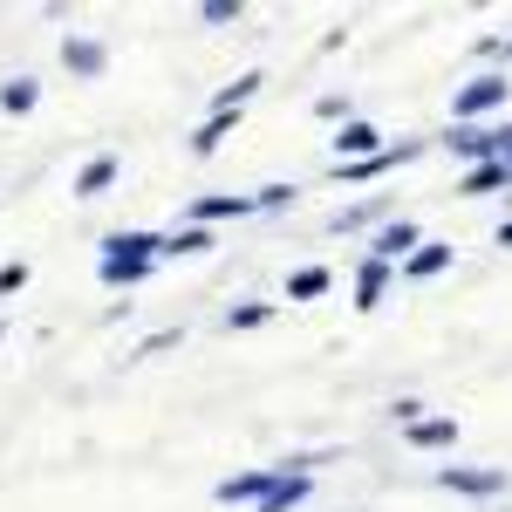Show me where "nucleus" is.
Here are the masks:
<instances>
[{"instance_id":"17","label":"nucleus","mask_w":512,"mask_h":512,"mask_svg":"<svg viewBox=\"0 0 512 512\" xmlns=\"http://www.w3.org/2000/svg\"><path fill=\"white\" fill-rule=\"evenodd\" d=\"M308 492H315V478L287 472V478H280V485H274V492H267V499H260V506H253V512H294V506H301V499H308Z\"/></svg>"},{"instance_id":"16","label":"nucleus","mask_w":512,"mask_h":512,"mask_svg":"<svg viewBox=\"0 0 512 512\" xmlns=\"http://www.w3.org/2000/svg\"><path fill=\"white\" fill-rule=\"evenodd\" d=\"M151 274H158L151 260H96V280L103 287H144Z\"/></svg>"},{"instance_id":"9","label":"nucleus","mask_w":512,"mask_h":512,"mask_svg":"<svg viewBox=\"0 0 512 512\" xmlns=\"http://www.w3.org/2000/svg\"><path fill=\"white\" fill-rule=\"evenodd\" d=\"M390 280H396V267H383V260H362V267H355V308H362V315H369V308H383Z\"/></svg>"},{"instance_id":"26","label":"nucleus","mask_w":512,"mask_h":512,"mask_svg":"<svg viewBox=\"0 0 512 512\" xmlns=\"http://www.w3.org/2000/svg\"><path fill=\"white\" fill-rule=\"evenodd\" d=\"M21 287H28V267H21V260H7V267H0V294H21Z\"/></svg>"},{"instance_id":"11","label":"nucleus","mask_w":512,"mask_h":512,"mask_svg":"<svg viewBox=\"0 0 512 512\" xmlns=\"http://www.w3.org/2000/svg\"><path fill=\"white\" fill-rule=\"evenodd\" d=\"M158 246H164V233H110L103 239V260H151L158 267Z\"/></svg>"},{"instance_id":"27","label":"nucleus","mask_w":512,"mask_h":512,"mask_svg":"<svg viewBox=\"0 0 512 512\" xmlns=\"http://www.w3.org/2000/svg\"><path fill=\"white\" fill-rule=\"evenodd\" d=\"M315 117H328V123H349V96H321V103H315Z\"/></svg>"},{"instance_id":"13","label":"nucleus","mask_w":512,"mask_h":512,"mask_svg":"<svg viewBox=\"0 0 512 512\" xmlns=\"http://www.w3.org/2000/svg\"><path fill=\"white\" fill-rule=\"evenodd\" d=\"M260 69H246V76H233L226 82V89H219V96H212V110H219V117H239V110H246V103H253V96H260Z\"/></svg>"},{"instance_id":"29","label":"nucleus","mask_w":512,"mask_h":512,"mask_svg":"<svg viewBox=\"0 0 512 512\" xmlns=\"http://www.w3.org/2000/svg\"><path fill=\"white\" fill-rule=\"evenodd\" d=\"M499 246H512V219H506V226H499Z\"/></svg>"},{"instance_id":"18","label":"nucleus","mask_w":512,"mask_h":512,"mask_svg":"<svg viewBox=\"0 0 512 512\" xmlns=\"http://www.w3.org/2000/svg\"><path fill=\"white\" fill-rule=\"evenodd\" d=\"M192 253H212V233L205 226H178V233H164L158 260H192Z\"/></svg>"},{"instance_id":"19","label":"nucleus","mask_w":512,"mask_h":512,"mask_svg":"<svg viewBox=\"0 0 512 512\" xmlns=\"http://www.w3.org/2000/svg\"><path fill=\"white\" fill-rule=\"evenodd\" d=\"M35 103H41V82L35 76L0 82V110H7V117H35Z\"/></svg>"},{"instance_id":"2","label":"nucleus","mask_w":512,"mask_h":512,"mask_svg":"<svg viewBox=\"0 0 512 512\" xmlns=\"http://www.w3.org/2000/svg\"><path fill=\"white\" fill-rule=\"evenodd\" d=\"M280 478H287V465H253V472L219 478V485H212V499H219V506H260V499L274 492Z\"/></svg>"},{"instance_id":"25","label":"nucleus","mask_w":512,"mask_h":512,"mask_svg":"<svg viewBox=\"0 0 512 512\" xmlns=\"http://www.w3.org/2000/svg\"><path fill=\"white\" fill-rule=\"evenodd\" d=\"M396 431H410V424H417V417H431V410H424V403H417V396H396Z\"/></svg>"},{"instance_id":"3","label":"nucleus","mask_w":512,"mask_h":512,"mask_svg":"<svg viewBox=\"0 0 512 512\" xmlns=\"http://www.w3.org/2000/svg\"><path fill=\"white\" fill-rule=\"evenodd\" d=\"M437 485L458 492V499H499L506 492V465H444Z\"/></svg>"},{"instance_id":"20","label":"nucleus","mask_w":512,"mask_h":512,"mask_svg":"<svg viewBox=\"0 0 512 512\" xmlns=\"http://www.w3.org/2000/svg\"><path fill=\"white\" fill-rule=\"evenodd\" d=\"M328 287H335L328 267H301V274H287V301H315V294H328Z\"/></svg>"},{"instance_id":"24","label":"nucleus","mask_w":512,"mask_h":512,"mask_svg":"<svg viewBox=\"0 0 512 512\" xmlns=\"http://www.w3.org/2000/svg\"><path fill=\"white\" fill-rule=\"evenodd\" d=\"M239 14H246L239 0H205V7H198V21H212V28H226V21H239Z\"/></svg>"},{"instance_id":"15","label":"nucleus","mask_w":512,"mask_h":512,"mask_svg":"<svg viewBox=\"0 0 512 512\" xmlns=\"http://www.w3.org/2000/svg\"><path fill=\"white\" fill-rule=\"evenodd\" d=\"M233 130H239V117H219V110H212V117L192 130V158H219V144H226Z\"/></svg>"},{"instance_id":"28","label":"nucleus","mask_w":512,"mask_h":512,"mask_svg":"<svg viewBox=\"0 0 512 512\" xmlns=\"http://www.w3.org/2000/svg\"><path fill=\"white\" fill-rule=\"evenodd\" d=\"M485 55H499V62H512V35H506V41L492 35V41H485Z\"/></svg>"},{"instance_id":"14","label":"nucleus","mask_w":512,"mask_h":512,"mask_svg":"<svg viewBox=\"0 0 512 512\" xmlns=\"http://www.w3.org/2000/svg\"><path fill=\"white\" fill-rule=\"evenodd\" d=\"M444 267H451V246H444V239H424V246L403 260V280H437Z\"/></svg>"},{"instance_id":"5","label":"nucleus","mask_w":512,"mask_h":512,"mask_svg":"<svg viewBox=\"0 0 512 512\" xmlns=\"http://www.w3.org/2000/svg\"><path fill=\"white\" fill-rule=\"evenodd\" d=\"M62 69L76 82H103V69H110V48L96 35H62Z\"/></svg>"},{"instance_id":"10","label":"nucleus","mask_w":512,"mask_h":512,"mask_svg":"<svg viewBox=\"0 0 512 512\" xmlns=\"http://www.w3.org/2000/svg\"><path fill=\"white\" fill-rule=\"evenodd\" d=\"M117 178H123V158H117V151H103V158H89L76 171V198H103Z\"/></svg>"},{"instance_id":"23","label":"nucleus","mask_w":512,"mask_h":512,"mask_svg":"<svg viewBox=\"0 0 512 512\" xmlns=\"http://www.w3.org/2000/svg\"><path fill=\"white\" fill-rule=\"evenodd\" d=\"M280 205H294V185H260L253 192V212H280Z\"/></svg>"},{"instance_id":"22","label":"nucleus","mask_w":512,"mask_h":512,"mask_svg":"<svg viewBox=\"0 0 512 512\" xmlns=\"http://www.w3.org/2000/svg\"><path fill=\"white\" fill-rule=\"evenodd\" d=\"M376 219H383V198H362V205H349V212H335L328 226H335V233H355V226H376Z\"/></svg>"},{"instance_id":"6","label":"nucleus","mask_w":512,"mask_h":512,"mask_svg":"<svg viewBox=\"0 0 512 512\" xmlns=\"http://www.w3.org/2000/svg\"><path fill=\"white\" fill-rule=\"evenodd\" d=\"M335 164H362V158H376L383 151V130L376 123H362V117H349V123H335Z\"/></svg>"},{"instance_id":"1","label":"nucleus","mask_w":512,"mask_h":512,"mask_svg":"<svg viewBox=\"0 0 512 512\" xmlns=\"http://www.w3.org/2000/svg\"><path fill=\"white\" fill-rule=\"evenodd\" d=\"M506 96H512L506 69H485V76L458 82V89H451V123H458V130H465V123L492 117V110H506Z\"/></svg>"},{"instance_id":"12","label":"nucleus","mask_w":512,"mask_h":512,"mask_svg":"<svg viewBox=\"0 0 512 512\" xmlns=\"http://www.w3.org/2000/svg\"><path fill=\"white\" fill-rule=\"evenodd\" d=\"M485 192H512V164H472L458 178V198H485Z\"/></svg>"},{"instance_id":"7","label":"nucleus","mask_w":512,"mask_h":512,"mask_svg":"<svg viewBox=\"0 0 512 512\" xmlns=\"http://www.w3.org/2000/svg\"><path fill=\"white\" fill-rule=\"evenodd\" d=\"M253 212V192H205V198H192V219L185 226H219V219H246Z\"/></svg>"},{"instance_id":"8","label":"nucleus","mask_w":512,"mask_h":512,"mask_svg":"<svg viewBox=\"0 0 512 512\" xmlns=\"http://www.w3.org/2000/svg\"><path fill=\"white\" fill-rule=\"evenodd\" d=\"M403 444H410V451H451V444H458V417H417V424L403 431Z\"/></svg>"},{"instance_id":"21","label":"nucleus","mask_w":512,"mask_h":512,"mask_svg":"<svg viewBox=\"0 0 512 512\" xmlns=\"http://www.w3.org/2000/svg\"><path fill=\"white\" fill-rule=\"evenodd\" d=\"M267 321H274V301H239L233 315H226V328H233V335H253V328H267Z\"/></svg>"},{"instance_id":"4","label":"nucleus","mask_w":512,"mask_h":512,"mask_svg":"<svg viewBox=\"0 0 512 512\" xmlns=\"http://www.w3.org/2000/svg\"><path fill=\"white\" fill-rule=\"evenodd\" d=\"M417 246H424V226H417V219H383V226H376V239H369V260H383V267H403Z\"/></svg>"}]
</instances>
